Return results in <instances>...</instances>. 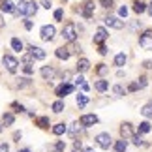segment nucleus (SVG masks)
I'll list each match as a JSON object with an SVG mask.
<instances>
[{
	"instance_id": "11",
	"label": "nucleus",
	"mask_w": 152,
	"mask_h": 152,
	"mask_svg": "<svg viewBox=\"0 0 152 152\" xmlns=\"http://www.w3.org/2000/svg\"><path fill=\"white\" fill-rule=\"evenodd\" d=\"M105 39H107V30H105V28H102V26H100V28H98V30H96V36H94V42L102 45V43L105 42Z\"/></svg>"
},
{
	"instance_id": "49",
	"label": "nucleus",
	"mask_w": 152,
	"mask_h": 152,
	"mask_svg": "<svg viewBox=\"0 0 152 152\" xmlns=\"http://www.w3.org/2000/svg\"><path fill=\"white\" fill-rule=\"evenodd\" d=\"M83 152H94V148H88V147H86V148H83Z\"/></svg>"
},
{
	"instance_id": "27",
	"label": "nucleus",
	"mask_w": 152,
	"mask_h": 152,
	"mask_svg": "<svg viewBox=\"0 0 152 152\" xmlns=\"http://www.w3.org/2000/svg\"><path fill=\"white\" fill-rule=\"evenodd\" d=\"M145 10H147V6H145L141 0H139V2H135V6H133V11H135V13H143Z\"/></svg>"
},
{
	"instance_id": "6",
	"label": "nucleus",
	"mask_w": 152,
	"mask_h": 152,
	"mask_svg": "<svg viewBox=\"0 0 152 152\" xmlns=\"http://www.w3.org/2000/svg\"><path fill=\"white\" fill-rule=\"evenodd\" d=\"M105 25L115 28V30H122V28H124V23L120 19H116V17H107V19H105Z\"/></svg>"
},
{
	"instance_id": "36",
	"label": "nucleus",
	"mask_w": 152,
	"mask_h": 152,
	"mask_svg": "<svg viewBox=\"0 0 152 152\" xmlns=\"http://www.w3.org/2000/svg\"><path fill=\"white\" fill-rule=\"evenodd\" d=\"M132 141H133V145H137V147H143V139L141 137H139V135H133V139H132Z\"/></svg>"
},
{
	"instance_id": "5",
	"label": "nucleus",
	"mask_w": 152,
	"mask_h": 152,
	"mask_svg": "<svg viewBox=\"0 0 152 152\" xmlns=\"http://www.w3.org/2000/svg\"><path fill=\"white\" fill-rule=\"evenodd\" d=\"M139 45H141L143 49H152V30H147L145 34H141Z\"/></svg>"
},
{
	"instance_id": "19",
	"label": "nucleus",
	"mask_w": 152,
	"mask_h": 152,
	"mask_svg": "<svg viewBox=\"0 0 152 152\" xmlns=\"http://www.w3.org/2000/svg\"><path fill=\"white\" fill-rule=\"evenodd\" d=\"M141 115L145 116V118H152V102L147 103V105H145V107L141 109Z\"/></svg>"
},
{
	"instance_id": "4",
	"label": "nucleus",
	"mask_w": 152,
	"mask_h": 152,
	"mask_svg": "<svg viewBox=\"0 0 152 152\" xmlns=\"http://www.w3.org/2000/svg\"><path fill=\"white\" fill-rule=\"evenodd\" d=\"M55 34H56L55 26H53V25H45V26H42V32H39V36H42L43 42H51V39L55 38Z\"/></svg>"
},
{
	"instance_id": "31",
	"label": "nucleus",
	"mask_w": 152,
	"mask_h": 152,
	"mask_svg": "<svg viewBox=\"0 0 152 152\" xmlns=\"http://www.w3.org/2000/svg\"><path fill=\"white\" fill-rule=\"evenodd\" d=\"M150 132V124L148 122H141L139 124V133H148Z\"/></svg>"
},
{
	"instance_id": "41",
	"label": "nucleus",
	"mask_w": 152,
	"mask_h": 152,
	"mask_svg": "<svg viewBox=\"0 0 152 152\" xmlns=\"http://www.w3.org/2000/svg\"><path fill=\"white\" fill-rule=\"evenodd\" d=\"M107 72V66H105V64H100V66H98V73H105Z\"/></svg>"
},
{
	"instance_id": "26",
	"label": "nucleus",
	"mask_w": 152,
	"mask_h": 152,
	"mask_svg": "<svg viewBox=\"0 0 152 152\" xmlns=\"http://www.w3.org/2000/svg\"><path fill=\"white\" fill-rule=\"evenodd\" d=\"M36 124L39 128H43V130H47V128H49V118H47V116H42V118L36 120Z\"/></svg>"
},
{
	"instance_id": "17",
	"label": "nucleus",
	"mask_w": 152,
	"mask_h": 152,
	"mask_svg": "<svg viewBox=\"0 0 152 152\" xmlns=\"http://www.w3.org/2000/svg\"><path fill=\"white\" fill-rule=\"evenodd\" d=\"M92 10H94V4L86 2L85 8H83V17H85V19H90V17H92Z\"/></svg>"
},
{
	"instance_id": "10",
	"label": "nucleus",
	"mask_w": 152,
	"mask_h": 152,
	"mask_svg": "<svg viewBox=\"0 0 152 152\" xmlns=\"http://www.w3.org/2000/svg\"><path fill=\"white\" fill-rule=\"evenodd\" d=\"M0 10H2L4 13H13V11H15V4L11 2V0H2V2H0Z\"/></svg>"
},
{
	"instance_id": "20",
	"label": "nucleus",
	"mask_w": 152,
	"mask_h": 152,
	"mask_svg": "<svg viewBox=\"0 0 152 152\" xmlns=\"http://www.w3.org/2000/svg\"><path fill=\"white\" fill-rule=\"evenodd\" d=\"M126 148H128V145H126L124 139H120V141L115 143V152H126Z\"/></svg>"
},
{
	"instance_id": "14",
	"label": "nucleus",
	"mask_w": 152,
	"mask_h": 152,
	"mask_svg": "<svg viewBox=\"0 0 152 152\" xmlns=\"http://www.w3.org/2000/svg\"><path fill=\"white\" fill-rule=\"evenodd\" d=\"M88 69H90V62L86 60V58H81V60L77 62V72L85 73V72H88Z\"/></svg>"
},
{
	"instance_id": "47",
	"label": "nucleus",
	"mask_w": 152,
	"mask_h": 152,
	"mask_svg": "<svg viewBox=\"0 0 152 152\" xmlns=\"http://www.w3.org/2000/svg\"><path fill=\"white\" fill-rule=\"evenodd\" d=\"M143 66H145V68H147V69H150V68H152V62H150V60H147V62H145V64H143Z\"/></svg>"
},
{
	"instance_id": "45",
	"label": "nucleus",
	"mask_w": 152,
	"mask_h": 152,
	"mask_svg": "<svg viewBox=\"0 0 152 152\" xmlns=\"http://www.w3.org/2000/svg\"><path fill=\"white\" fill-rule=\"evenodd\" d=\"M25 28H26V30H30V28H32V21H25Z\"/></svg>"
},
{
	"instance_id": "22",
	"label": "nucleus",
	"mask_w": 152,
	"mask_h": 152,
	"mask_svg": "<svg viewBox=\"0 0 152 152\" xmlns=\"http://www.w3.org/2000/svg\"><path fill=\"white\" fill-rule=\"evenodd\" d=\"M66 130H68L66 124H55V126H53V133H55V135H62Z\"/></svg>"
},
{
	"instance_id": "1",
	"label": "nucleus",
	"mask_w": 152,
	"mask_h": 152,
	"mask_svg": "<svg viewBox=\"0 0 152 152\" xmlns=\"http://www.w3.org/2000/svg\"><path fill=\"white\" fill-rule=\"evenodd\" d=\"M62 38L66 39V42H75V38H77V32H75V25L73 23H66L62 28Z\"/></svg>"
},
{
	"instance_id": "39",
	"label": "nucleus",
	"mask_w": 152,
	"mask_h": 152,
	"mask_svg": "<svg viewBox=\"0 0 152 152\" xmlns=\"http://www.w3.org/2000/svg\"><path fill=\"white\" fill-rule=\"evenodd\" d=\"M62 17H64V11H62V10H56V11H55V19H56V21H62Z\"/></svg>"
},
{
	"instance_id": "28",
	"label": "nucleus",
	"mask_w": 152,
	"mask_h": 152,
	"mask_svg": "<svg viewBox=\"0 0 152 152\" xmlns=\"http://www.w3.org/2000/svg\"><path fill=\"white\" fill-rule=\"evenodd\" d=\"M81 132V126H79V122H75V124H72V130H69V135L72 137H77V133Z\"/></svg>"
},
{
	"instance_id": "23",
	"label": "nucleus",
	"mask_w": 152,
	"mask_h": 152,
	"mask_svg": "<svg viewBox=\"0 0 152 152\" xmlns=\"http://www.w3.org/2000/svg\"><path fill=\"white\" fill-rule=\"evenodd\" d=\"M13 115H11V113H4V116H2V124L4 126H11V124H13Z\"/></svg>"
},
{
	"instance_id": "15",
	"label": "nucleus",
	"mask_w": 152,
	"mask_h": 152,
	"mask_svg": "<svg viewBox=\"0 0 152 152\" xmlns=\"http://www.w3.org/2000/svg\"><path fill=\"white\" fill-rule=\"evenodd\" d=\"M36 11H38V4H36V2H28V4H26V11H25L26 17L36 15Z\"/></svg>"
},
{
	"instance_id": "43",
	"label": "nucleus",
	"mask_w": 152,
	"mask_h": 152,
	"mask_svg": "<svg viewBox=\"0 0 152 152\" xmlns=\"http://www.w3.org/2000/svg\"><path fill=\"white\" fill-rule=\"evenodd\" d=\"M118 13H120V17H126V15H128V8H126V6H124V8H120Z\"/></svg>"
},
{
	"instance_id": "52",
	"label": "nucleus",
	"mask_w": 152,
	"mask_h": 152,
	"mask_svg": "<svg viewBox=\"0 0 152 152\" xmlns=\"http://www.w3.org/2000/svg\"><path fill=\"white\" fill-rule=\"evenodd\" d=\"M0 132H2V124H0Z\"/></svg>"
},
{
	"instance_id": "42",
	"label": "nucleus",
	"mask_w": 152,
	"mask_h": 152,
	"mask_svg": "<svg viewBox=\"0 0 152 152\" xmlns=\"http://www.w3.org/2000/svg\"><path fill=\"white\" fill-rule=\"evenodd\" d=\"M98 53H100V55H107V47H105V45H100V47H98Z\"/></svg>"
},
{
	"instance_id": "13",
	"label": "nucleus",
	"mask_w": 152,
	"mask_h": 152,
	"mask_svg": "<svg viewBox=\"0 0 152 152\" xmlns=\"http://www.w3.org/2000/svg\"><path fill=\"white\" fill-rule=\"evenodd\" d=\"M42 77L45 81H51L53 77H55V68H51V66H43L42 68Z\"/></svg>"
},
{
	"instance_id": "46",
	"label": "nucleus",
	"mask_w": 152,
	"mask_h": 152,
	"mask_svg": "<svg viewBox=\"0 0 152 152\" xmlns=\"http://www.w3.org/2000/svg\"><path fill=\"white\" fill-rule=\"evenodd\" d=\"M43 8H47V10L51 8V0H43Z\"/></svg>"
},
{
	"instance_id": "2",
	"label": "nucleus",
	"mask_w": 152,
	"mask_h": 152,
	"mask_svg": "<svg viewBox=\"0 0 152 152\" xmlns=\"http://www.w3.org/2000/svg\"><path fill=\"white\" fill-rule=\"evenodd\" d=\"M2 64L6 66V69H8L10 73H15L17 72V68H19V62L15 60L11 55H4V58H2Z\"/></svg>"
},
{
	"instance_id": "18",
	"label": "nucleus",
	"mask_w": 152,
	"mask_h": 152,
	"mask_svg": "<svg viewBox=\"0 0 152 152\" xmlns=\"http://www.w3.org/2000/svg\"><path fill=\"white\" fill-rule=\"evenodd\" d=\"M96 90L98 92H105V90H107L109 88V83H107V81H103V79H100V81H96Z\"/></svg>"
},
{
	"instance_id": "8",
	"label": "nucleus",
	"mask_w": 152,
	"mask_h": 152,
	"mask_svg": "<svg viewBox=\"0 0 152 152\" xmlns=\"http://www.w3.org/2000/svg\"><path fill=\"white\" fill-rule=\"evenodd\" d=\"M120 135L122 139H133V132H132V124H128V122H124V124L120 126Z\"/></svg>"
},
{
	"instance_id": "37",
	"label": "nucleus",
	"mask_w": 152,
	"mask_h": 152,
	"mask_svg": "<svg viewBox=\"0 0 152 152\" xmlns=\"http://www.w3.org/2000/svg\"><path fill=\"white\" fill-rule=\"evenodd\" d=\"M23 69H25V73H26V75H32V73H34L32 64H25V66H23Z\"/></svg>"
},
{
	"instance_id": "34",
	"label": "nucleus",
	"mask_w": 152,
	"mask_h": 152,
	"mask_svg": "<svg viewBox=\"0 0 152 152\" xmlns=\"http://www.w3.org/2000/svg\"><path fill=\"white\" fill-rule=\"evenodd\" d=\"M135 85H137V88H145L147 86V77H139Z\"/></svg>"
},
{
	"instance_id": "16",
	"label": "nucleus",
	"mask_w": 152,
	"mask_h": 152,
	"mask_svg": "<svg viewBox=\"0 0 152 152\" xmlns=\"http://www.w3.org/2000/svg\"><path fill=\"white\" fill-rule=\"evenodd\" d=\"M55 55L60 58V60H68V58H69V49H66V47H58Z\"/></svg>"
},
{
	"instance_id": "38",
	"label": "nucleus",
	"mask_w": 152,
	"mask_h": 152,
	"mask_svg": "<svg viewBox=\"0 0 152 152\" xmlns=\"http://www.w3.org/2000/svg\"><path fill=\"white\" fill-rule=\"evenodd\" d=\"M64 147H66V145H64V141H58V143L55 145V150H56V152H62Z\"/></svg>"
},
{
	"instance_id": "25",
	"label": "nucleus",
	"mask_w": 152,
	"mask_h": 152,
	"mask_svg": "<svg viewBox=\"0 0 152 152\" xmlns=\"http://www.w3.org/2000/svg\"><path fill=\"white\" fill-rule=\"evenodd\" d=\"M26 4H28V2H25V0H21V2L17 4V10H15V13H19V15H25V11H26Z\"/></svg>"
},
{
	"instance_id": "40",
	"label": "nucleus",
	"mask_w": 152,
	"mask_h": 152,
	"mask_svg": "<svg viewBox=\"0 0 152 152\" xmlns=\"http://www.w3.org/2000/svg\"><path fill=\"white\" fill-rule=\"evenodd\" d=\"M100 4L103 8H111V6H113V0H100Z\"/></svg>"
},
{
	"instance_id": "21",
	"label": "nucleus",
	"mask_w": 152,
	"mask_h": 152,
	"mask_svg": "<svg viewBox=\"0 0 152 152\" xmlns=\"http://www.w3.org/2000/svg\"><path fill=\"white\" fill-rule=\"evenodd\" d=\"M124 64H126V55H124V53H120V55H116V56H115V66L122 68Z\"/></svg>"
},
{
	"instance_id": "7",
	"label": "nucleus",
	"mask_w": 152,
	"mask_h": 152,
	"mask_svg": "<svg viewBox=\"0 0 152 152\" xmlns=\"http://www.w3.org/2000/svg\"><path fill=\"white\" fill-rule=\"evenodd\" d=\"M79 124L81 126H94V124H98V116L96 115H83Z\"/></svg>"
},
{
	"instance_id": "9",
	"label": "nucleus",
	"mask_w": 152,
	"mask_h": 152,
	"mask_svg": "<svg viewBox=\"0 0 152 152\" xmlns=\"http://www.w3.org/2000/svg\"><path fill=\"white\" fill-rule=\"evenodd\" d=\"M73 92V85H68V83H64V85H60L56 88V96H68V94H72Z\"/></svg>"
},
{
	"instance_id": "44",
	"label": "nucleus",
	"mask_w": 152,
	"mask_h": 152,
	"mask_svg": "<svg viewBox=\"0 0 152 152\" xmlns=\"http://www.w3.org/2000/svg\"><path fill=\"white\" fill-rule=\"evenodd\" d=\"M8 150H10L8 145H0V152H8Z\"/></svg>"
},
{
	"instance_id": "48",
	"label": "nucleus",
	"mask_w": 152,
	"mask_h": 152,
	"mask_svg": "<svg viewBox=\"0 0 152 152\" xmlns=\"http://www.w3.org/2000/svg\"><path fill=\"white\" fill-rule=\"evenodd\" d=\"M13 139H21V132H15L13 133Z\"/></svg>"
},
{
	"instance_id": "30",
	"label": "nucleus",
	"mask_w": 152,
	"mask_h": 152,
	"mask_svg": "<svg viewBox=\"0 0 152 152\" xmlns=\"http://www.w3.org/2000/svg\"><path fill=\"white\" fill-rule=\"evenodd\" d=\"M86 103H88V98H86L85 94H79L77 96V105H79V107H85Z\"/></svg>"
},
{
	"instance_id": "29",
	"label": "nucleus",
	"mask_w": 152,
	"mask_h": 152,
	"mask_svg": "<svg viewBox=\"0 0 152 152\" xmlns=\"http://www.w3.org/2000/svg\"><path fill=\"white\" fill-rule=\"evenodd\" d=\"M53 111H55V113H62V111H64V102H60V100L55 102V103H53Z\"/></svg>"
},
{
	"instance_id": "12",
	"label": "nucleus",
	"mask_w": 152,
	"mask_h": 152,
	"mask_svg": "<svg viewBox=\"0 0 152 152\" xmlns=\"http://www.w3.org/2000/svg\"><path fill=\"white\" fill-rule=\"evenodd\" d=\"M30 55L34 56V60H43V58H45V51L42 47H34V45H32V47H30Z\"/></svg>"
},
{
	"instance_id": "3",
	"label": "nucleus",
	"mask_w": 152,
	"mask_h": 152,
	"mask_svg": "<svg viewBox=\"0 0 152 152\" xmlns=\"http://www.w3.org/2000/svg\"><path fill=\"white\" fill-rule=\"evenodd\" d=\"M94 141L98 143V147H100V148L107 150V148L111 147V141H113V139H111V135H109V133H98Z\"/></svg>"
},
{
	"instance_id": "24",
	"label": "nucleus",
	"mask_w": 152,
	"mask_h": 152,
	"mask_svg": "<svg viewBox=\"0 0 152 152\" xmlns=\"http://www.w3.org/2000/svg\"><path fill=\"white\" fill-rule=\"evenodd\" d=\"M11 47H13V51H23V42L19 38H11Z\"/></svg>"
},
{
	"instance_id": "50",
	"label": "nucleus",
	"mask_w": 152,
	"mask_h": 152,
	"mask_svg": "<svg viewBox=\"0 0 152 152\" xmlns=\"http://www.w3.org/2000/svg\"><path fill=\"white\" fill-rule=\"evenodd\" d=\"M147 11H148V13L152 15V4H148V8H147Z\"/></svg>"
},
{
	"instance_id": "51",
	"label": "nucleus",
	"mask_w": 152,
	"mask_h": 152,
	"mask_svg": "<svg viewBox=\"0 0 152 152\" xmlns=\"http://www.w3.org/2000/svg\"><path fill=\"white\" fill-rule=\"evenodd\" d=\"M21 152H30V150H26V148H25V150H21Z\"/></svg>"
},
{
	"instance_id": "35",
	"label": "nucleus",
	"mask_w": 152,
	"mask_h": 152,
	"mask_svg": "<svg viewBox=\"0 0 152 152\" xmlns=\"http://www.w3.org/2000/svg\"><path fill=\"white\" fill-rule=\"evenodd\" d=\"M113 90H115V94H116V96H124V92H126V90H124V88H122V86H120V85H116V86H115V88H113Z\"/></svg>"
},
{
	"instance_id": "33",
	"label": "nucleus",
	"mask_w": 152,
	"mask_h": 152,
	"mask_svg": "<svg viewBox=\"0 0 152 152\" xmlns=\"http://www.w3.org/2000/svg\"><path fill=\"white\" fill-rule=\"evenodd\" d=\"M30 85V79H26V77H19V88H25V86Z\"/></svg>"
},
{
	"instance_id": "32",
	"label": "nucleus",
	"mask_w": 152,
	"mask_h": 152,
	"mask_svg": "<svg viewBox=\"0 0 152 152\" xmlns=\"http://www.w3.org/2000/svg\"><path fill=\"white\" fill-rule=\"evenodd\" d=\"M75 85H77V86H83V90H88V85L85 83V79L81 77V75H79L77 79H75Z\"/></svg>"
}]
</instances>
